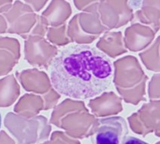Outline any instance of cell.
Masks as SVG:
<instances>
[{
	"label": "cell",
	"mask_w": 160,
	"mask_h": 144,
	"mask_svg": "<svg viewBox=\"0 0 160 144\" xmlns=\"http://www.w3.org/2000/svg\"><path fill=\"white\" fill-rule=\"evenodd\" d=\"M50 81L60 94L76 99L97 96L111 86L113 65L107 55L90 45L72 44L50 63Z\"/></svg>",
	"instance_id": "6da1fadb"
},
{
	"label": "cell",
	"mask_w": 160,
	"mask_h": 144,
	"mask_svg": "<svg viewBox=\"0 0 160 144\" xmlns=\"http://www.w3.org/2000/svg\"><path fill=\"white\" fill-rule=\"evenodd\" d=\"M128 133V125L123 117H106L98 120L92 141L93 144H121Z\"/></svg>",
	"instance_id": "7a4b0ae2"
},
{
	"label": "cell",
	"mask_w": 160,
	"mask_h": 144,
	"mask_svg": "<svg viewBox=\"0 0 160 144\" xmlns=\"http://www.w3.org/2000/svg\"><path fill=\"white\" fill-rule=\"evenodd\" d=\"M121 144H149L147 142L140 140L134 137H126L124 140H123Z\"/></svg>",
	"instance_id": "3957f363"
},
{
	"label": "cell",
	"mask_w": 160,
	"mask_h": 144,
	"mask_svg": "<svg viewBox=\"0 0 160 144\" xmlns=\"http://www.w3.org/2000/svg\"><path fill=\"white\" fill-rule=\"evenodd\" d=\"M1 124H2V117H1V113H0V128H1Z\"/></svg>",
	"instance_id": "277c9868"
}]
</instances>
